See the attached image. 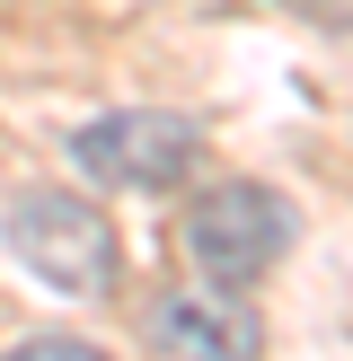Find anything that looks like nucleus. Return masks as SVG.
I'll return each instance as SVG.
<instances>
[{
    "instance_id": "obj_3",
    "label": "nucleus",
    "mask_w": 353,
    "mask_h": 361,
    "mask_svg": "<svg viewBox=\"0 0 353 361\" xmlns=\"http://www.w3.org/2000/svg\"><path fill=\"white\" fill-rule=\"evenodd\" d=\"M194 150H203V133H194L186 115H159V106L97 115V123H80V141H71L80 176H97V185H133V194L176 185V176L194 168Z\"/></svg>"
},
{
    "instance_id": "obj_6",
    "label": "nucleus",
    "mask_w": 353,
    "mask_h": 361,
    "mask_svg": "<svg viewBox=\"0 0 353 361\" xmlns=\"http://www.w3.org/2000/svg\"><path fill=\"white\" fill-rule=\"evenodd\" d=\"M282 9H292V18H309V27H335V35L353 27V0H282Z\"/></svg>"
},
{
    "instance_id": "obj_2",
    "label": "nucleus",
    "mask_w": 353,
    "mask_h": 361,
    "mask_svg": "<svg viewBox=\"0 0 353 361\" xmlns=\"http://www.w3.org/2000/svg\"><path fill=\"white\" fill-rule=\"evenodd\" d=\"M292 203H282L274 185H247V176H229V185H212L203 203L186 212V256L203 264L212 282H256L274 274L282 256H292Z\"/></svg>"
},
{
    "instance_id": "obj_1",
    "label": "nucleus",
    "mask_w": 353,
    "mask_h": 361,
    "mask_svg": "<svg viewBox=\"0 0 353 361\" xmlns=\"http://www.w3.org/2000/svg\"><path fill=\"white\" fill-rule=\"evenodd\" d=\"M0 229H9V256L35 282H53L62 300H106L115 291V221L97 203H80L62 185H35V194L9 203Z\"/></svg>"
},
{
    "instance_id": "obj_4",
    "label": "nucleus",
    "mask_w": 353,
    "mask_h": 361,
    "mask_svg": "<svg viewBox=\"0 0 353 361\" xmlns=\"http://www.w3.org/2000/svg\"><path fill=\"white\" fill-rule=\"evenodd\" d=\"M150 344L168 361H265V326L229 282H186V291L150 300Z\"/></svg>"
},
{
    "instance_id": "obj_5",
    "label": "nucleus",
    "mask_w": 353,
    "mask_h": 361,
    "mask_svg": "<svg viewBox=\"0 0 353 361\" xmlns=\"http://www.w3.org/2000/svg\"><path fill=\"white\" fill-rule=\"evenodd\" d=\"M9 361H106L97 344H80V335H27Z\"/></svg>"
}]
</instances>
